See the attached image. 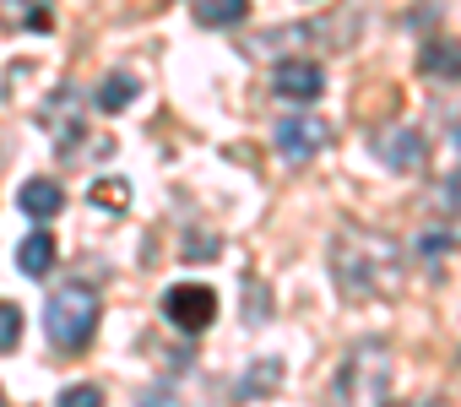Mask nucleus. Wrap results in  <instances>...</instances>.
<instances>
[{"label":"nucleus","mask_w":461,"mask_h":407,"mask_svg":"<svg viewBox=\"0 0 461 407\" xmlns=\"http://www.w3.org/2000/svg\"><path fill=\"white\" fill-rule=\"evenodd\" d=\"M272 93L288 104H315L326 93V71L315 60H277L272 66Z\"/></svg>","instance_id":"nucleus-7"},{"label":"nucleus","mask_w":461,"mask_h":407,"mask_svg":"<svg viewBox=\"0 0 461 407\" xmlns=\"http://www.w3.org/2000/svg\"><path fill=\"white\" fill-rule=\"evenodd\" d=\"M163 315H168L174 331L195 337V331H206V326L217 321V294L201 288V283H174V288L163 294Z\"/></svg>","instance_id":"nucleus-5"},{"label":"nucleus","mask_w":461,"mask_h":407,"mask_svg":"<svg viewBox=\"0 0 461 407\" xmlns=\"http://www.w3.org/2000/svg\"><path fill=\"white\" fill-rule=\"evenodd\" d=\"M0 407H6V391H0Z\"/></svg>","instance_id":"nucleus-23"},{"label":"nucleus","mask_w":461,"mask_h":407,"mask_svg":"<svg viewBox=\"0 0 461 407\" xmlns=\"http://www.w3.org/2000/svg\"><path fill=\"white\" fill-rule=\"evenodd\" d=\"M136 93H141V82H136V77H109V82L98 87V109H104V114H120Z\"/></svg>","instance_id":"nucleus-15"},{"label":"nucleus","mask_w":461,"mask_h":407,"mask_svg":"<svg viewBox=\"0 0 461 407\" xmlns=\"http://www.w3.org/2000/svg\"><path fill=\"white\" fill-rule=\"evenodd\" d=\"M190 12L201 28H234V23H245L250 0H190Z\"/></svg>","instance_id":"nucleus-14"},{"label":"nucleus","mask_w":461,"mask_h":407,"mask_svg":"<svg viewBox=\"0 0 461 407\" xmlns=\"http://www.w3.org/2000/svg\"><path fill=\"white\" fill-rule=\"evenodd\" d=\"M385 385H391V353L380 342H364L342 358V369L331 380V402L337 407H385Z\"/></svg>","instance_id":"nucleus-3"},{"label":"nucleus","mask_w":461,"mask_h":407,"mask_svg":"<svg viewBox=\"0 0 461 407\" xmlns=\"http://www.w3.org/2000/svg\"><path fill=\"white\" fill-rule=\"evenodd\" d=\"M39 120H44V131L55 136V147H60V152H71V147H77V136H82V93H77V82H60V87H55V98L39 109Z\"/></svg>","instance_id":"nucleus-6"},{"label":"nucleus","mask_w":461,"mask_h":407,"mask_svg":"<svg viewBox=\"0 0 461 407\" xmlns=\"http://www.w3.org/2000/svg\"><path fill=\"white\" fill-rule=\"evenodd\" d=\"M55 407H104V391L98 385H66Z\"/></svg>","instance_id":"nucleus-18"},{"label":"nucleus","mask_w":461,"mask_h":407,"mask_svg":"<svg viewBox=\"0 0 461 407\" xmlns=\"http://www.w3.org/2000/svg\"><path fill=\"white\" fill-rule=\"evenodd\" d=\"M87 195L98 201L104 213H125V207H131V185H125V179H98Z\"/></svg>","instance_id":"nucleus-16"},{"label":"nucleus","mask_w":461,"mask_h":407,"mask_svg":"<svg viewBox=\"0 0 461 407\" xmlns=\"http://www.w3.org/2000/svg\"><path fill=\"white\" fill-rule=\"evenodd\" d=\"M277 385H283V358H261V364L245 369V380L234 385V396H240V402H261V396H272Z\"/></svg>","instance_id":"nucleus-12"},{"label":"nucleus","mask_w":461,"mask_h":407,"mask_svg":"<svg viewBox=\"0 0 461 407\" xmlns=\"http://www.w3.org/2000/svg\"><path fill=\"white\" fill-rule=\"evenodd\" d=\"M385 407H418V402H385Z\"/></svg>","instance_id":"nucleus-22"},{"label":"nucleus","mask_w":461,"mask_h":407,"mask_svg":"<svg viewBox=\"0 0 461 407\" xmlns=\"http://www.w3.org/2000/svg\"><path fill=\"white\" fill-rule=\"evenodd\" d=\"M331 120L326 114H283L277 120V131H272V147H277V158H288V163H310V158H321L326 147H331Z\"/></svg>","instance_id":"nucleus-4"},{"label":"nucleus","mask_w":461,"mask_h":407,"mask_svg":"<svg viewBox=\"0 0 461 407\" xmlns=\"http://www.w3.org/2000/svg\"><path fill=\"white\" fill-rule=\"evenodd\" d=\"M375 152L385 158V168L407 174V168H418V163H423V131H407V125L380 131V136H375Z\"/></svg>","instance_id":"nucleus-8"},{"label":"nucleus","mask_w":461,"mask_h":407,"mask_svg":"<svg viewBox=\"0 0 461 407\" xmlns=\"http://www.w3.org/2000/svg\"><path fill=\"white\" fill-rule=\"evenodd\" d=\"M98 315H104L98 288H87V283H66V288L50 294L44 331H50V342H55L60 353H82V348L93 342V331H98Z\"/></svg>","instance_id":"nucleus-2"},{"label":"nucleus","mask_w":461,"mask_h":407,"mask_svg":"<svg viewBox=\"0 0 461 407\" xmlns=\"http://www.w3.org/2000/svg\"><path fill=\"white\" fill-rule=\"evenodd\" d=\"M331 277L337 294L348 304H369V299H391L402 288V256L385 234H364V229H342L331 245Z\"/></svg>","instance_id":"nucleus-1"},{"label":"nucleus","mask_w":461,"mask_h":407,"mask_svg":"<svg viewBox=\"0 0 461 407\" xmlns=\"http://www.w3.org/2000/svg\"><path fill=\"white\" fill-rule=\"evenodd\" d=\"M55 256H60V250H55V240H50L44 229H39V234H28V240L17 245V267H23L28 277H50Z\"/></svg>","instance_id":"nucleus-13"},{"label":"nucleus","mask_w":461,"mask_h":407,"mask_svg":"<svg viewBox=\"0 0 461 407\" xmlns=\"http://www.w3.org/2000/svg\"><path fill=\"white\" fill-rule=\"evenodd\" d=\"M179 256H185V261H212V256H217V240H212V234H190V240L179 245Z\"/></svg>","instance_id":"nucleus-19"},{"label":"nucleus","mask_w":461,"mask_h":407,"mask_svg":"<svg viewBox=\"0 0 461 407\" xmlns=\"http://www.w3.org/2000/svg\"><path fill=\"white\" fill-rule=\"evenodd\" d=\"M445 250H450L445 234H423V240H418V256H445Z\"/></svg>","instance_id":"nucleus-21"},{"label":"nucleus","mask_w":461,"mask_h":407,"mask_svg":"<svg viewBox=\"0 0 461 407\" xmlns=\"http://www.w3.org/2000/svg\"><path fill=\"white\" fill-rule=\"evenodd\" d=\"M17 201H23V213L28 218H39V223H50L60 207H66V190L55 185V179H28L23 190H17Z\"/></svg>","instance_id":"nucleus-11"},{"label":"nucleus","mask_w":461,"mask_h":407,"mask_svg":"<svg viewBox=\"0 0 461 407\" xmlns=\"http://www.w3.org/2000/svg\"><path fill=\"white\" fill-rule=\"evenodd\" d=\"M439 201H445V213H461V168L439 185Z\"/></svg>","instance_id":"nucleus-20"},{"label":"nucleus","mask_w":461,"mask_h":407,"mask_svg":"<svg viewBox=\"0 0 461 407\" xmlns=\"http://www.w3.org/2000/svg\"><path fill=\"white\" fill-rule=\"evenodd\" d=\"M418 71L439 82H461V39H429L418 55Z\"/></svg>","instance_id":"nucleus-10"},{"label":"nucleus","mask_w":461,"mask_h":407,"mask_svg":"<svg viewBox=\"0 0 461 407\" xmlns=\"http://www.w3.org/2000/svg\"><path fill=\"white\" fill-rule=\"evenodd\" d=\"M17 342H23V310L0 299V353H17Z\"/></svg>","instance_id":"nucleus-17"},{"label":"nucleus","mask_w":461,"mask_h":407,"mask_svg":"<svg viewBox=\"0 0 461 407\" xmlns=\"http://www.w3.org/2000/svg\"><path fill=\"white\" fill-rule=\"evenodd\" d=\"M0 28H12V33H50L55 17L44 0H0Z\"/></svg>","instance_id":"nucleus-9"}]
</instances>
